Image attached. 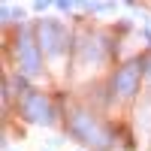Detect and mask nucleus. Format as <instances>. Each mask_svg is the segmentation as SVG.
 <instances>
[]
</instances>
